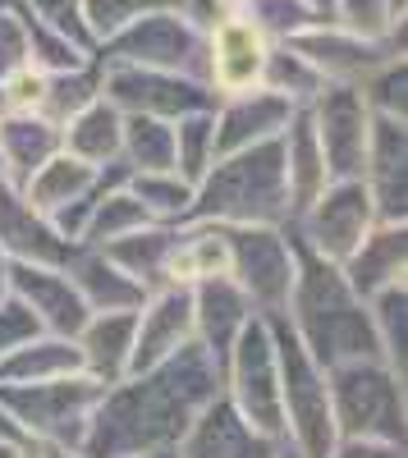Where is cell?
I'll use <instances>...</instances> for the list:
<instances>
[{
  "instance_id": "6da1fadb",
  "label": "cell",
  "mask_w": 408,
  "mask_h": 458,
  "mask_svg": "<svg viewBox=\"0 0 408 458\" xmlns=\"http://www.w3.org/2000/svg\"><path fill=\"white\" fill-rule=\"evenodd\" d=\"M220 394V367L202 353V344H183L166 362L129 371L106 386L83 454L88 458H170L189 422Z\"/></svg>"
},
{
  "instance_id": "7a4b0ae2",
  "label": "cell",
  "mask_w": 408,
  "mask_h": 458,
  "mask_svg": "<svg viewBox=\"0 0 408 458\" xmlns=\"http://www.w3.org/2000/svg\"><path fill=\"white\" fill-rule=\"evenodd\" d=\"M293 252H299V271H293V289L280 317L293 330V339L312 353V362L340 367L353 358H381L372 312L349 289L344 271L336 261L308 252L303 243H293Z\"/></svg>"
},
{
  "instance_id": "3957f363",
  "label": "cell",
  "mask_w": 408,
  "mask_h": 458,
  "mask_svg": "<svg viewBox=\"0 0 408 458\" xmlns=\"http://www.w3.org/2000/svg\"><path fill=\"white\" fill-rule=\"evenodd\" d=\"M189 220H202V225H285L289 220V183H285V161H280V138L252 142L239 151H220L211 161V170L193 183Z\"/></svg>"
},
{
  "instance_id": "277c9868",
  "label": "cell",
  "mask_w": 408,
  "mask_h": 458,
  "mask_svg": "<svg viewBox=\"0 0 408 458\" xmlns=\"http://www.w3.org/2000/svg\"><path fill=\"white\" fill-rule=\"evenodd\" d=\"M326 386L340 440L408 445V380H399L381 358L326 367Z\"/></svg>"
},
{
  "instance_id": "5b68a950",
  "label": "cell",
  "mask_w": 408,
  "mask_h": 458,
  "mask_svg": "<svg viewBox=\"0 0 408 458\" xmlns=\"http://www.w3.org/2000/svg\"><path fill=\"white\" fill-rule=\"evenodd\" d=\"M276 335V358H280V417H285V440L299 449L303 458H321L336 445V412H330V386H326V367L312 362L285 317H271Z\"/></svg>"
},
{
  "instance_id": "8992f818",
  "label": "cell",
  "mask_w": 408,
  "mask_h": 458,
  "mask_svg": "<svg viewBox=\"0 0 408 458\" xmlns=\"http://www.w3.org/2000/svg\"><path fill=\"white\" fill-rule=\"evenodd\" d=\"M101 390L106 386H97L88 371H73V376H60V380H37V386H0V403L14 412V422L37 445L83 449Z\"/></svg>"
},
{
  "instance_id": "52a82bcc",
  "label": "cell",
  "mask_w": 408,
  "mask_h": 458,
  "mask_svg": "<svg viewBox=\"0 0 408 458\" xmlns=\"http://www.w3.org/2000/svg\"><path fill=\"white\" fill-rule=\"evenodd\" d=\"M220 394H225L252 427H262L271 436H285V417H280V358H276L271 317L257 312L239 330V339L230 344L225 362H220Z\"/></svg>"
},
{
  "instance_id": "ba28073f",
  "label": "cell",
  "mask_w": 408,
  "mask_h": 458,
  "mask_svg": "<svg viewBox=\"0 0 408 458\" xmlns=\"http://www.w3.org/2000/svg\"><path fill=\"white\" fill-rule=\"evenodd\" d=\"M220 229H225V248H230V280L243 289L252 312L262 317L285 312L293 271H299L293 234L285 225H220Z\"/></svg>"
},
{
  "instance_id": "9c48e42d",
  "label": "cell",
  "mask_w": 408,
  "mask_h": 458,
  "mask_svg": "<svg viewBox=\"0 0 408 458\" xmlns=\"http://www.w3.org/2000/svg\"><path fill=\"white\" fill-rule=\"evenodd\" d=\"M202 55H207V28L183 19L170 0L157 10L138 14L124 23L115 37L97 47V60H129V64H152V69H174L202 79Z\"/></svg>"
},
{
  "instance_id": "30bf717a",
  "label": "cell",
  "mask_w": 408,
  "mask_h": 458,
  "mask_svg": "<svg viewBox=\"0 0 408 458\" xmlns=\"http://www.w3.org/2000/svg\"><path fill=\"white\" fill-rule=\"evenodd\" d=\"M372 225H377V207L362 179H330L303 211H293L285 220L293 243H303L308 252L336 261V266L362 243V234Z\"/></svg>"
},
{
  "instance_id": "8fae6325",
  "label": "cell",
  "mask_w": 408,
  "mask_h": 458,
  "mask_svg": "<svg viewBox=\"0 0 408 458\" xmlns=\"http://www.w3.org/2000/svg\"><path fill=\"white\" fill-rule=\"evenodd\" d=\"M101 69V97L120 114H157V120H179L193 110H211L216 92L193 79V73L129 64V60H97Z\"/></svg>"
},
{
  "instance_id": "7c38bea8",
  "label": "cell",
  "mask_w": 408,
  "mask_h": 458,
  "mask_svg": "<svg viewBox=\"0 0 408 458\" xmlns=\"http://www.w3.org/2000/svg\"><path fill=\"white\" fill-rule=\"evenodd\" d=\"M303 110L317 129L326 174L330 179H362L367 133H372V110H367L362 92L349 83H326Z\"/></svg>"
},
{
  "instance_id": "4fadbf2b",
  "label": "cell",
  "mask_w": 408,
  "mask_h": 458,
  "mask_svg": "<svg viewBox=\"0 0 408 458\" xmlns=\"http://www.w3.org/2000/svg\"><path fill=\"white\" fill-rule=\"evenodd\" d=\"M110 165H88L79 157H69V151H55V157L37 170L19 193L60 225V234L79 243L83 225H88V211H92V198L101 193Z\"/></svg>"
},
{
  "instance_id": "5bb4252c",
  "label": "cell",
  "mask_w": 408,
  "mask_h": 458,
  "mask_svg": "<svg viewBox=\"0 0 408 458\" xmlns=\"http://www.w3.org/2000/svg\"><path fill=\"white\" fill-rule=\"evenodd\" d=\"M271 42L262 37L248 14H220L207 28V55H202V83L216 97H234L262 83Z\"/></svg>"
},
{
  "instance_id": "9a60e30c",
  "label": "cell",
  "mask_w": 408,
  "mask_h": 458,
  "mask_svg": "<svg viewBox=\"0 0 408 458\" xmlns=\"http://www.w3.org/2000/svg\"><path fill=\"white\" fill-rule=\"evenodd\" d=\"M289 47L299 51L326 83H349V88H362L386 60L399 55V51H390L386 42L358 37V32L330 23V19H317V23L303 28L299 37H289Z\"/></svg>"
},
{
  "instance_id": "2e32d148",
  "label": "cell",
  "mask_w": 408,
  "mask_h": 458,
  "mask_svg": "<svg viewBox=\"0 0 408 458\" xmlns=\"http://www.w3.org/2000/svg\"><path fill=\"white\" fill-rule=\"evenodd\" d=\"M280 445L285 436L252 427L225 394H216L189 422L183 440L174 445V458H276Z\"/></svg>"
},
{
  "instance_id": "e0dca14e",
  "label": "cell",
  "mask_w": 408,
  "mask_h": 458,
  "mask_svg": "<svg viewBox=\"0 0 408 458\" xmlns=\"http://www.w3.org/2000/svg\"><path fill=\"white\" fill-rule=\"evenodd\" d=\"M10 298H19L32 326L47 335H79L88 321V302L73 289L64 266H32V261H10Z\"/></svg>"
},
{
  "instance_id": "ac0fdd59",
  "label": "cell",
  "mask_w": 408,
  "mask_h": 458,
  "mask_svg": "<svg viewBox=\"0 0 408 458\" xmlns=\"http://www.w3.org/2000/svg\"><path fill=\"white\" fill-rule=\"evenodd\" d=\"M193 344V289L189 284H161L142 298L133 317V362L129 371H147Z\"/></svg>"
},
{
  "instance_id": "d6986e66",
  "label": "cell",
  "mask_w": 408,
  "mask_h": 458,
  "mask_svg": "<svg viewBox=\"0 0 408 458\" xmlns=\"http://www.w3.org/2000/svg\"><path fill=\"white\" fill-rule=\"evenodd\" d=\"M362 183L372 193L377 220H395V225L408 220V120L372 114Z\"/></svg>"
},
{
  "instance_id": "ffe728a7",
  "label": "cell",
  "mask_w": 408,
  "mask_h": 458,
  "mask_svg": "<svg viewBox=\"0 0 408 458\" xmlns=\"http://www.w3.org/2000/svg\"><path fill=\"white\" fill-rule=\"evenodd\" d=\"M0 252L10 261H32V266H64L79 243L60 234L51 216L37 211L19 188L0 183Z\"/></svg>"
},
{
  "instance_id": "44dd1931",
  "label": "cell",
  "mask_w": 408,
  "mask_h": 458,
  "mask_svg": "<svg viewBox=\"0 0 408 458\" xmlns=\"http://www.w3.org/2000/svg\"><path fill=\"white\" fill-rule=\"evenodd\" d=\"M293 110L280 92L271 88H248V92H234V97H216L211 106V124H216V151H239V147H252V142H271L285 133V124L293 120Z\"/></svg>"
},
{
  "instance_id": "7402d4cb",
  "label": "cell",
  "mask_w": 408,
  "mask_h": 458,
  "mask_svg": "<svg viewBox=\"0 0 408 458\" xmlns=\"http://www.w3.org/2000/svg\"><path fill=\"white\" fill-rule=\"evenodd\" d=\"M340 271H344L349 289H353L362 302L377 298V293L390 289V284H404V280H408V220H404V225L377 220V225L362 234V243L340 261Z\"/></svg>"
},
{
  "instance_id": "603a6c76",
  "label": "cell",
  "mask_w": 408,
  "mask_h": 458,
  "mask_svg": "<svg viewBox=\"0 0 408 458\" xmlns=\"http://www.w3.org/2000/svg\"><path fill=\"white\" fill-rule=\"evenodd\" d=\"M252 302L243 298V289L230 276H211L202 284H193V344H202V353L220 367L230 353V344L239 339V330L252 321Z\"/></svg>"
},
{
  "instance_id": "cb8c5ba5",
  "label": "cell",
  "mask_w": 408,
  "mask_h": 458,
  "mask_svg": "<svg viewBox=\"0 0 408 458\" xmlns=\"http://www.w3.org/2000/svg\"><path fill=\"white\" fill-rule=\"evenodd\" d=\"M55 151H60V124L47 120L42 110L0 114V183L23 188Z\"/></svg>"
},
{
  "instance_id": "d4e9b609",
  "label": "cell",
  "mask_w": 408,
  "mask_h": 458,
  "mask_svg": "<svg viewBox=\"0 0 408 458\" xmlns=\"http://www.w3.org/2000/svg\"><path fill=\"white\" fill-rule=\"evenodd\" d=\"M133 317L138 312H88V321L79 326L73 344H79L83 371L97 386H115L129 376L133 362Z\"/></svg>"
},
{
  "instance_id": "484cf974",
  "label": "cell",
  "mask_w": 408,
  "mask_h": 458,
  "mask_svg": "<svg viewBox=\"0 0 408 458\" xmlns=\"http://www.w3.org/2000/svg\"><path fill=\"white\" fill-rule=\"evenodd\" d=\"M64 271L73 289L83 293L88 312H138L147 298V289L133 276H124L101 248H88V243H79V252L64 261Z\"/></svg>"
},
{
  "instance_id": "4316f807",
  "label": "cell",
  "mask_w": 408,
  "mask_h": 458,
  "mask_svg": "<svg viewBox=\"0 0 408 458\" xmlns=\"http://www.w3.org/2000/svg\"><path fill=\"white\" fill-rule=\"evenodd\" d=\"M83 371L79 344L69 335H47L32 330L28 339H19L14 349L0 358V386H37V380H60Z\"/></svg>"
},
{
  "instance_id": "83f0119b",
  "label": "cell",
  "mask_w": 408,
  "mask_h": 458,
  "mask_svg": "<svg viewBox=\"0 0 408 458\" xmlns=\"http://www.w3.org/2000/svg\"><path fill=\"white\" fill-rule=\"evenodd\" d=\"M280 161H285V183H289V216L303 211L321 188L330 183L326 174V157H321V142L317 129L308 120V110H293V120L280 133Z\"/></svg>"
},
{
  "instance_id": "f1b7e54d",
  "label": "cell",
  "mask_w": 408,
  "mask_h": 458,
  "mask_svg": "<svg viewBox=\"0 0 408 458\" xmlns=\"http://www.w3.org/2000/svg\"><path fill=\"white\" fill-rule=\"evenodd\" d=\"M174 243H179V225H161V220H152V225L133 229V234H124V239H115V243H106L101 252L115 261L124 276H133L147 293H152V289L170 284V257H174Z\"/></svg>"
},
{
  "instance_id": "f546056e",
  "label": "cell",
  "mask_w": 408,
  "mask_h": 458,
  "mask_svg": "<svg viewBox=\"0 0 408 458\" xmlns=\"http://www.w3.org/2000/svg\"><path fill=\"white\" fill-rule=\"evenodd\" d=\"M124 179H129V170L115 161V165H110V174H106V183H101V193L92 198V211H88V225H83L79 243L106 248V243H115V239L133 234V229H142V225H152L147 207L129 193Z\"/></svg>"
},
{
  "instance_id": "4dcf8cb0",
  "label": "cell",
  "mask_w": 408,
  "mask_h": 458,
  "mask_svg": "<svg viewBox=\"0 0 408 458\" xmlns=\"http://www.w3.org/2000/svg\"><path fill=\"white\" fill-rule=\"evenodd\" d=\"M120 133H124V114L106 97H97L60 124V151H69V157H79L88 165H115L120 161Z\"/></svg>"
},
{
  "instance_id": "1f68e13d",
  "label": "cell",
  "mask_w": 408,
  "mask_h": 458,
  "mask_svg": "<svg viewBox=\"0 0 408 458\" xmlns=\"http://www.w3.org/2000/svg\"><path fill=\"white\" fill-rule=\"evenodd\" d=\"M211 276H230V248H225V229L189 220L179 225V243L170 257V284H202Z\"/></svg>"
},
{
  "instance_id": "d6a6232c",
  "label": "cell",
  "mask_w": 408,
  "mask_h": 458,
  "mask_svg": "<svg viewBox=\"0 0 408 458\" xmlns=\"http://www.w3.org/2000/svg\"><path fill=\"white\" fill-rule=\"evenodd\" d=\"M120 165L129 174L174 170V120H157V114H124Z\"/></svg>"
},
{
  "instance_id": "836d02e7",
  "label": "cell",
  "mask_w": 408,
  "mask_h": 458,
  "mask_svg": "<svg viewBox=\"0 0 408 458\" xmlns=\"http://www.w3.org/2000/svg\"><path fill=\"white\" fill-rule=\"evenodd\" d=\"M367 312H372V326H377L381 362L399 380H408V280L381 289L377 298H367Z\"/></svg>"
},
{
  "instance_id": "e575fe53",
  "label": "cell",
  "mask_w": 408,
  "mask_h": 458,
  "mask_svg": "<svg viewBox=\"0 0 408 458\" xmlns=\"http://www.w3.org/2000/svg\"><path fill=\"white\" fill-rule=\"evenodd\" d=\"M330 23H340L358 37H372V42H386L390 51L404 55L408 10L395 5V0H330Z\"/></svg>"
},
{
  "instance_id": "d590c367",
  "label": "cell",
  "mask_w": 408,
  "mask_h": 458,
  "mask_svg": "<svg viewBox=\"0 0 408 458\" xmlns=\"http://www.w3.org/2000/svg\"><path fill=\"white\" fill-rule=\"evenodd\" d=\"M124 183L147 207V216L161 220V225H183L193 211V183L174 170H142V174H129Z\"/></svg>"
},
{
  "instance_id": "8d00e7d4",
  "label": "cell",
  "mask_w": 408,
  "mask_h": 458,
  "mask_svg": "<svg viewBox=\"0 0 408 458\" xmlns=\"http://www.w3.org/2000/svg\"><path fill=\"white\" fill-rule=\"evenodd\" d=\"M262 88H271V92H280L289 106H308L321 88H326V79L321 73L293 51L289 42H271V51H267V69H262Z\"/></svg>"
},
{
  "instance_id": "74e56055",
  "label": "cell",
  "mask_w": 408,
  "mask_h": 458,
  "mask_svg": "<svg viewBox=\"0 0 408 458\" xmlns=\"http://www.w3.org/2000/svg\"><path fill=\"white\" fill-rule=\"evenodd\" d=\"M216 157H220V151H216L211 110L179 114V120H174V174H183L189 183H198V179L211 170Z\"/></svg>"
},
{
  "instance_id": "f35d334b",
  "label": "cell",
  "mask_w": 408,
  "mask_h": 458,
  "mask_svg": "<svg viewBox=\"0 0 408 458\" xmlns=\"http://www.w3.org/2000/svg\"><path fill=\"white\" fill-rule=\"evenodd\" d=\"M23 28H28V64L32 69H42V73H73V69H83L92 64V47L83 42H73V37L47 28V23H37L23 14Z\"/></svg>"
},
{
  "instance_id": "ab89813d",
  "label": "cell",
  "mask_w": 408,
  "mask_h": 458,
  "mask_svg": "<svg viewBox=\"0 0 408 458\" xmlns=\"http://www.w3.org/2000/svg\"><path fill=\"white\" fill-rule=\"evenodd\" d=\"M101 97V69H97V51L92 64L73 69V73H47V97H42V114L55 124H64L69 114H79L88 101Z\"/></svg>"
},
{
  "instance_id": "60d3db41",
  "label": "cell",
  "mask_w": 408,
  "mask_h": 458,
  "mask_svg": "<svg viewBox=\"0 0 408 458\" xmlns=\"http://www.w3.org/2000/svg\"><path fill=\"white\" fill-rule=\"evenodd\" d=\"M243 14L262 28L267 42H289V37H299L303 28H312L321 19L308 0H248Z\"/></svg>"
},
{
  "instance_id": "b9f144b4",
  "label": "cell",
  "mask_w": 408,
  "mask_h": 458,
  "mask_svg": "<svg viewBox=\"0 0 408 458\" xmlns=\"http://www.w3.org/2000/svg\"><path fill=\"white\" fill-rule=\"evenodd\" d=\"M362 101L372 114H390V120H408V60L395 55L386 60L362 88Z\"/></svg>"
},
{
  "instance_id": "7bdbcfd3",
  "label": "cell",
  "mask_w": 408,
  "mask_h": 458,
  "mask_svg": "<svg viewBox=\"0 0 408 458\" xmlns=\"http://www.w3.org/2000/svg\"><path fill=\"white\" fill-rule=\"evenodd\" d=\"M157 5H166V0H83V23H88L92 47H101L106 37H115L124 23H133L138 14Z\"/></svg>"
},
{
  "instance_id": "ee69618b",
  "label": "cell",
  "mask_w": 408,
  "mask_h": 458,
  "mask_svg": "<svg viewBox=\"0 0 408 458\" xmlns=\"http://www.w3.org/2000/svg\"><path fill=\"white\" fill-rule=\"evenodd\" d=\"M19 10L37 23H47L64 37H73V42H83L92 47V37H88V23H83V0H19ZM97 51V47H92Z\"/></svg>"
},
{
  "instance_id": "f6af8a7d",
  "label": "cell",
  "mask_w": 408,
  "mask_h": 458,
  "mask_svg": "<svg viewBox=\"0 0 408 458\" xmlns=\"http://www.w3.org/2000/svg\"><path fill=\"white\" fill-rule=\"evenodd\" d=\"M28 64V28H23V10L0 5V83L19 73Z\"/></svg>"
},
{
  "instance_id": "bcb514c9",
  "label": "cell",
  "mask_w": 408,
  "mask_h": 458,
  "mask_svg": "<svg viewBox=\"0 0 408 458\" xmlns=\"http://www.w3.org/2000/svg\"><path fill=\"white\" fill-rule=\"evenodd\" d=\"M5 110H42V97H47V73L23 64L19 73H10L5 83Z\"/></svg>"
},
{
  "instance_id": "7dc6e473",
  "label": "cell",
  "mask_w": 408,
  "mask_h": 458,
  "mask_svg": "<svg viewBox=\"0 0 408 458\" xmlns=\"http://www.w3.org/2000/svg\"><path fill=\"white\" fill-rule=\"evenodd\" d=\"M37 326H32V317H28V308L19 298H0V358H5L19 339H28Z\"/></svg>"
},
{
  "instance_id": "c3c4849f",
  "label": "cell",
  "mask_w": 408,
  "mask_h": 458,
  "mask_svg": "<svg viewBox=\"0 0 408 458\" xmlns=\"http://www.w3.org/2000/svg\"><path fill=\"white\" fill-rule=\"evenodd\" d=\"M408 445H386V440H336L321 458H404Z\"/></svg>"
},
{
  "instance_id": "681fc988",
  "label": "cell",
  "mask_w": 408,
  "mask_h": 458,
  "mask_svg": "<svg viewBox=\"0 0 408 458\" xmlns=\"http://www.w3.org/2000/svg\"><path fill=\"white\" fill-rule=\"evenodd\" d=\"M32 458H88L83 449H73V445H37Z\"/></svg>"
},
{
  "instance_id": "f907efd6",
  "label": "cell",
  "mask_w": 408,
  "mask_h": 458,
  "mask_svg": "<svg viewBox=\"0 0 408 458\" xmlns=\"http://www.w3.org/2000/svg\"><path fill=\"white\" fill-rule=\"evenodd\" d=\"M0 298H10V257L0 252Z\"/></svg>"
},
{
  "instance_id": "816d5d0a",
  "label": "cell",
  "mask_w": 408,
  "mask_h": 458,
  "mask_svg": "<svg viewBox=\"0 0 408 458\" xmlns=\"http://www.w3.org/2000/svg\"><path fill=\"white\" fill-rule=\"evenodd\" d=\"M216 10H220V14H243L248 0H216Z\"/></svg>"
},
{
  "instance_id": "f5cc1de1",
  "label": "cell",
  "mask_w": 408,
  "mask_h": 458,
  "mask_svg": "<svg viewBox=\"0 0 408 458\" xmlns=\"http://www.w3.org/2000/svg\"><path fill=\"white\" fill-rule=\"evenodd\" d=\"M308 5H312V10L321 14V19H330V0H308Z\"/></svg>"
},
{
  "instance_id": "db71d44e",
  "label": "cell",
  "mask_w": 408,
  "mask_h": 458,
  "mask_svg": "<svg viewBox=\"0 0 408 458\" xmlns=\"http://www.w3.org/2000/svg\"><path fill=\"white\" fill-rule=\"evenodd\" d=\"M276 458H303V454H299V449H293V445H289V440H285V445H280V454H276Z\"/></svg>"
}]
</instances>
